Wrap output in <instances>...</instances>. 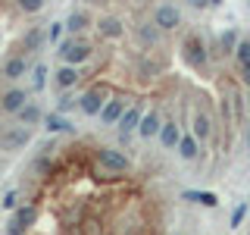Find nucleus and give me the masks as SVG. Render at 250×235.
I'll return each instance as SVG.
<instances>
[{
  "instance_id": "obj_1",
  "label": "nucleus",
  "mask_w": 250,
  "mask_h": 235,
  "mask_svg": "<svg viewBox=\"0 0 250 235\" xmlns=\"http://www.w3.org/2000/svg\"><path fill=\"white\" fill-rule=\"evenodd\" d=\"M3 207L6 235H182L172 232V198L128 147L78 135L44 144Z\"/></svg>"
}]
</instances>
